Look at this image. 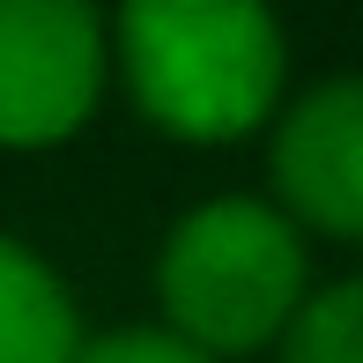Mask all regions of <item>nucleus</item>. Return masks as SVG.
<instances>
[{
  "instance_id": "nucleus-1",
  "label": "nucleus",
  "mask_w": 363,
  "mask_h": 363,
  "mask_svg": "<svg viewBox=\"0 0 363 363\" xmlns=\"http://www.w3.org/2000/svg\"><path fill=\"white\" fill-rule=\"evenodd\" d=\"M134 104L178 141H238L282 104V30L252 0H141L119 15Z\"/></svg>"
},
{
  "instance_id": "nucleus-2",
  "label": "nucleus",
  "mask_w": 363,
  "mask_h": 363,
  "mask_svg": "<svg viewBox=\"0 0 363 363\" xmlns=\"http://www.w3.org/2000/svg\"><path fill=\"white\" fill-rule=\"evenodd\" d=\"M156 296L171 334L201 356H245L289 334L304 311V245L296 223L259 201H208L171 230L156 259Z\"/></svg>"
},
{
  "instance_id": "nucleus-3",
  "label": "nucleus",
  "mask_w": 363,
  "mask_h": 363,
  "mask_svg": "<svg viewBox=\"0 0 363 363\" xmlns=\"http://www.w3.org/2000/svg\"><path fill=\"white\" fill-rule=\"evenodd\" d=\"M104 15L82 0H0V141L52 148L96 111Z\"/></svg>"
},
{
  "instance_id": "nucleus-4",
  "label": "nucleus",
  "mask_w": 363,
  "mask_h": 363,
  "mask_svg": "<svg viewBox=\"0 0 363 363\" xmlns=\"http://www.w3.org/2000/svg\"><path fill=\"white\" fill-rule=\"evenodd\" d=\"M274 186L304 223L363 238V74L296 96L274 134Z\"/></svg>"
},
{
  "instance_id": "nucleus-5",
  "label": "nucleus",
  "mask_w": 363,
  "mask_h": 363,
  "mask_svg": "<svg viewBox=\"0 0 363 363\" xmlns=\"http://www.w3.org/2000/svg\"><path fill=\"white\" fill-rule=\"evenodd\" d=\"M74 304L60 274L15 238H0V363H74Z\"/></svg>"
},
{
  "instance_id": "nucleus-6",
  "label": "nucleus",
  "mask_w": 363,
  "mask_h": 363,
  "mask_svg": "<svg viewBox=\"0 0 363 363\" xmlns=\"http://www.w3.org/2000/svg\"><path fill=\"white\" fill-rule=\"evenodd\" d=\"M282 363H363V282L311 296L282 334Z\"/></svg>"
},
{
  "instance_id": "nucleus-7",
  "label": "nucleus",
  "mask_w": 363,
  "mask_h": 363,
  "mask_svg": "<svg viewBox=\"0 0 363 363\" xmlns=\"http://www.w3.org/2000/svg\"><path fill=\"white\" fill-rule=\"evenodd\" d=\"M74 363H216V356H201L193 341H178L171 326H126V334L82 341Z\"/></svg>"
}]
</instances>
